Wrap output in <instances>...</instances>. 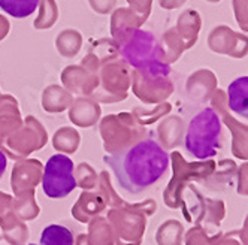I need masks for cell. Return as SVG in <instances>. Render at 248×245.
<instances>
[{
	"mask_svg": "<svg viewBox=\"0 0 248 245\" xmlns=\"http://www.w3.org/2000/svg\"><path fill=\"white\" fill-rule=\"evenodd\" d=\"M118 185L129 193H140L163 177L169 166V155L154 139H144L111 155H105Z\"/></svg>",
	"mask_w": 248,
	"mask_h": 245,
	"instance_id": "obj_1",
	"label": "cell"
},
{
	"mask_svg": "<svg viewBox=\"0 0 248 245\" xmlns=\"http://www.w3.org/2000/svg\"><path fill=\"white\" fill-rule=\"evenodd\" d=\"M120 57L135 71L144 74L168 78L170 66L166 61V56L160 42L151 31L136 29L121 44H118Z\"/></svg>",
	"mask_w": 248,
	"mask_h": 245,
	"instance_id": "obj_2",
	"label": "cell"
},
{
	"mask_svg": "<svg viewBox=\"0 0 248 245\" xmlns=\"http://www.w3.org/2000/svg\"><path fill=\"white\" fill-rule=\"evenodd\" d=\"M221 120L212 108L194 117L186 133V150L199 160L211 159L221 148Z\"/></svg>",
	"mask_w": 248,
	"mask_h": 245,
	"instance_id": "obj_3",
	"label": "cell"
},
{
	"mask_svg": "<svg viewBox=\"0 0 248 245\" xmlns=\"http://www.w3.org/2000/svg\"><path fill=\"white\" fill-rule=\"evenodd\" d=\"M77 187L74 177V162L64 154H54L45 165L42 188L51 199H62Z\"/></svg>",
	"mask_w": 248,
	"mask_h": 245,
	"instance_id": "obj_4",
	"label": "cell"
},
{
	"mask_svg": "<svg viewBox=\"0 0 248 245\" xmlns=\"http://www.w3.org/2000/svg\"><path fill=\"white\" fill-rule=\"evenodd\" d=\"M99 71L102 74V82L105 89L109 90H126L130 79V66L121 57H115L112 60L105 61ZM97 71V72H99Z\"/></svg>",
	"mask_w": 248,
	"mask_h": 245,
	"instance_id": "obj_5",
	"label": "cell"
},
{
	"mask_svg": "<svg viewBox=\"0 0 248 245\" xmlns=\"http://www.w3.org/2000/svg\"><path fill=\"white\" fill-rule=\"evenodd\" d=\"M142 24L144 21L140 20V16L136 12H133L130 8H117L111 15V23H109L111 36L118 45L126 39L133 30L140 29Z\"/></svg>",
	"mask_w": 248,
	"mask_h": 245,
	"instance_id": "obj_6",
	"label": "cell"
},
{
	"mask_svg": "<svg viewBox=\"0 0 248 245\" xmlns=\"http://www.w3.org/2000/svg\"><path fill=\"white\" fill-rule=\"evenodd\" d=\"M115 57H120V49L117 42L114 39H100L90 46L87 56L81 61V66H84L93 74H97L99 67L105 61L112 60Z\"/></svg>",
	"mask_w": 248,
	"mask_h": 245,
	"instance_id": "obj_7",
	"label": "cell"
},
{
	"mask_svg": "<svg viewBox=\"0 0 248 245\" xmlns=\"http://www.w3.org/2000/svg\"><path fill=\"white\" fill-rule=\"evenodd\" d=\"M229 108L235 114L248 118V77L236 78L227 87Z\"/></svg>",
	"mask_w": 248,
	"mask_h": 245,
	"instance_id": "obj_8",
	"label": "cell"
},
{
	"mask_svg": "<svg viewBox=\"0 0 248 245\" xmlns=\"http://www.w3.org/2000/svg\"><path fill=\"white\" fill-rule=\"evenodd\" d=\"M62 79L70 89H79V87H82V90H90L97 82V74L90 72L81 64L67 66L62 74Z\"/></svg>",
	"mask_w": 248,
	"mask_h": 245,
	"instance_id": "obj_9",
	"label": "cell"
},
{
	"mask_svg": "<svg viewBox=\"0 0 248 245\" xmlns=\"http://www.w3.org/2000/svg\"><path fill=\"white\" fill-rule=\"evenodd\" d=\"M82 46V34L75 29H66L57 34L56 48L66 59H74Z\"/></svg>",
	"mask_w": 248,
	"mask_h": 245,
	"instance_id": "obj_10",
	"label": "cell"
},
{
	"mask_svg": "<svg viewBox=\"0 0 248 245\" xmlns=\"http://www.w3.org/2000/svg\"><path fill=\"white\" fill-rule=\"evenodd\" d=\"M59 20V6L56 0H39V12L33 27L36 30L51 29Z\"/></svg>",
	"mask_w": 248,
	"mask_h": 245,
	"instance_id": "obj_11",
	"label": "cell"
},
{
	"mask_svg": "<svg viewBox=\"0 0 248 245\" xmlns=\"http://www.w3.org/2000/svg\"><path fill=\"white\" fill-rule=\"evenodd\" d=\"M41 245H74V233L64 226L51 224L42 232Z\"/></svg>",
	"mask_w": 248,
	"mask_h": 245,
	"instance_id": "obj_12",
	"label": "cell"
},
{
	"mask_svg": "<svg viewBox=\"0 0 248 245\" xmlns=\"http://www.w3.org/2000/svg\"><path fill=\"white\" fill-rule=\"evenodd\" d=\"M39 6V0H0V9L14 18H26Z\"/></svg>",
	"mask_w": 248,
	"mask_h": 245,
	"instance_id": "obj_13",
	"label": "cell"
},
{
	"mask_svg": "<svg viewBox=\"0 0 248 245\" xmlns=\"http://www.w3.org/2000/svg\"><path fill=\"white\" fill-rule=\"evenodd\" d=\"M127 3L130 5V9L133 12H136L140 16V20L145 23L147 18H148V15H150L151 0H127Z\"/></svg>",
	"mask_w": 248,
	"mask_h": 245,
	"instance_id": "obj_14",
	"label": "cell"
},
{
	"mask_svg": "<svg viewBox=\"0 0 248 245\" xmlns=\"http://www.w3.org/2000/svg\"><path fill=\"white\" fill-rule=\"evenodd\" d=\"M88 3H90L92 9L100 15H106L112 12L117 0H88Z\"/></svg>",
	"mask_w": 248,
	"mask_h": 245,
	"instance_id": "obj_15",
	"label": "cell"
},
{
	"mask_svg": "<svg viewBox=\"0 0 248 245\" xmlns=\"http://www.w3.org/2000/svg\"><path fill=\"white\" fill-rule=\"evenodd\" d=\"M9 30H11V24H9L8 18L0 14V41H3L8 36Z\"/></svg>",
	"mask_w": 248,
	"mask_h": 245,
	"instance_id": "obj_16",
	"label": "cell"
},
{
	"mask_svg": "<svg viewBox=\"0 0 248 245\" xmlns=\"http://www.w3.org/2000/svg\"><path fill=\"white\" fill-rule=\"evenodd\" d=\"M6 165H8L6 155L2 153V150H0V178H2V175H3L5 170H6Z\"/></svg>",
	"mask_w": 248,
	"mask_h": 245,
	"instance_id": "obj_17",
	"label": "cell"
},
{
	"mask_svg": "<svg viewBox=\"0 0 248 245\" xmlns=\"http://www.w3.org/2000/svg\"><path fill=\"white\" fill-rule=\"evenodd\" d=\"M29 245H36V244H29Z\"/></svg>",
	"mask_w": 248,
	"mask_h": 245,
	"instance_id": "obj_18",
	"label": "cell"
}]
</instances>
